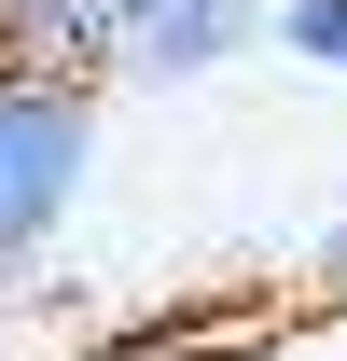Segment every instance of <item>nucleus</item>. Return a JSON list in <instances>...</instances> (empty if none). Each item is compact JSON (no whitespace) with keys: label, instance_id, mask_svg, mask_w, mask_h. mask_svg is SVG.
<instances>
[{"label":"nucleus","instance_id":"nucleus-1","mask_svg":"<svg viewBox=\"0 0 347 361\" xmlns=\"http://www.w3.org/2000/svg\"><path fill=\"white\" fill-rule=\"evenodd\" d=\"M84 167H97V97L42 84V70H0V292L42 264L56 223L84 209Z\"/></svg>","mask_w":347,"mask_h":361},{"label":"nucleus","instance_id":"nucleus-2","mask_svg":"<svg viewBox=\"0 0 347 361\" xmlns=\"http://www.w3.org/2000/svg\"><path fill=\"white\" fill-rule=\"evenodd\" d=\"M264 42V0H97V84H195Z\"/></svg>","mask_w":347,"mask_h":361},{"label":"nucleus","instance_id":"nucleus-3","mask_svg":"<svg viewBox=\"0 0 347 361\" xmlns=\"http://www.w3.org/2000/svg\"><path fill=\"white\" fill-rule=\"evenodd\" d=\"M264 42L305 70H347V0H264Z\"/></svg>","mask_w":347,"mask_h":361},{"label":"nucleus","instance_id":"nucleus-4","mask_svg":"<svg viewBox=\"0 0 347 361\" xmlns=\"http://www.w3.org/2000/svg\"><path fill=\"white\" fill-rule=\"evenodd\" d=\"M334 292H347V264H334Z\"/></svg>","mask_w":347,"mask_h":361}]
</instances>
